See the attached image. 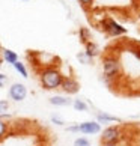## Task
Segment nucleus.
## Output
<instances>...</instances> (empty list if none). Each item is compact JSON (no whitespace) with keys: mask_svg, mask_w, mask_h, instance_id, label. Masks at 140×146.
<instances>
[{"mask_svg":"<svg viewBox=\"0 0 140 146\" xmlns=\"http://www.w3.org/2000/svg\"><path fill=\"white\" fill-rule=\"evenodd\" d=\"M101 133V125L96 121H84L78 123V134H84V136H95V134Z\"/></svg>","mask_w":140,"mask_h":146,"instance_id":"7","label":"nucleus"},{"mask_svg":"<svg viewBox=\"0 0 140 146\" xmlns=\"http://www.w3.org/2000/svg\"><path fill=\"white\" fill-rule=\"evenodd\" d=\"M101 146H121V143H115V145H109V143H101Z\"/></svg>","mask_w":140,"mask_h":146,"instance_id":"23","label":"nucleus"},{"mask_svg":"<svg viewBox=\"0 0 140 146\" xmlns=\"http://www.w3.org/2000/svg\"><path fill=\"white\" fill-rule=\"evenodd\" d=\"M2 65H3V60H2V57H0V69H2Z\"/></svg>","mask_w":140,"mask_h":146,"instance_id":"24","label":"nucleus"},{"mask_svg":"<svg viewBox=\"0 0 140 146\" xmlns=\"http://www.w3.org/2000/svg\"><path fill=\"white\" fill-rule=\"evenodd\" d=\"M72 146H92V143H90V140L88 137H77L74 140Z\"/></svg>","mask_w":140,"mask_h":146,"instance_id":"16","label":"nucleus"},{"mask_svg":"<svg viewBox=\"0 0 140 146\" xmlns=\"http://www.w3.org/2000/svg\"><path fill=\"white\" fill-rule=\"evenodd\" d=\"M66 131H68V133H72V134H78V123L68 125V127H66Z\"/></svg>","mask_w":140,"mask_h":146,"instance_id":"22","label":"nucleus"},{"mask_svg":"<svg viewBox=\"0 0 140 146\" xmlns=\"http://www.w3.org/2000/svg\"><path fill=\"white\" fill-rule=\"evenodd\" d=\"M9 107H11V104L8 100H0V115H8Z\"/></svg>","mask_w":140,"mask_h":146,"instance_id":"18","label":"nucleus"},{"mask_svg":"<svg viewBox=\"0 0 140 146\" xmlns=\"http://www.w3.org/2000/svg\"><path fill=\"white\" fill-rule=\"evenodd\" d=\"M48 102L54 107H66V106L71 104V100H69L66 95H53V96H50Z\"/></svg>","mask_w":140,"mask_h":146,"instance_id":"10","label":"nucleus"},{"mask_svg":"<svg viewBox=\"0 0 140 146\" xmlns=\"http://www.w3.org/2000/svg\"><path fill=\"white\" fill-rule=\"evenodd\" d=\"M12 66H14V69H15V71H17L23 78H27V77H29V71H27V66H26V63H23L21 60H17V62L12 65Z\"/></svg>","mask_w":140,"mask_h":146,"instance_id":"13","label":"nucleus"},{"mask_svg":"<svg viewBox=\"0 0 140 146\" xmlns=\"http://www.w3.org/2000/svg\"><path fill=\"white\" fill-rule=\"evenodd\" d=\"M101 63H103V77L111 80V82L119 78V75L122 72V66H121V60L115 54H111V53L105 54Z\"/></svg>","mask_w":140,"mask_h":146,"instance_id":"2","label":"nucleus"},{"mask_svg":"<svg viewBox=\"0 0 140 146\" xmlns=\"http://www.w3.org/2000/svg\"><path fill=\"white\" fill-rule=\"evenodd\" d=\"M38 78H39L41 88L44 90H57L60 89L62 80H63V72L57 65L53 66H45L38 69Z\"/></svg>","mask_w":140,"mask_h":146,"instance_id":"1","label":"nucleus"},{"mask_svg":"<svg viewBox=\"0 0 140 146\" xmlns=\"http://www.w3.org/2000/svg\"><path fill=\"white\" fill-rule=\"evenodd\" d=\"M100 26H101V29H103L107 35L113 36V38L123 36V35H127V32H128L127 27H123L121 23H117L116 20H113L110 17H104L103 20L100 21Z\"/></svg>","mask_w":140,"mask_h":146,"instance_id":"4","label":"nucleus"},{"mask_svg":"<svg viewBox=\"0 0 140 146\" xmlns=\"http://www.w3.org/2000/svg\"><path fill=\"white\" fill-rule=\"evenodd\" d=\"M94 2H95V0H78L80 6H83L84 9L90 8V6H92V5H94Z\"/></svg>","mask_w":140,"mask_h":146,"instance_id":"21","label":"nucleus"},{"mask_svg":"<svg viewBox=\"0 0 140 146\" xmlns=\"http://www.w3.org/2000/svg\"><path fill=\"white\" fill-rule=\"evenodd\" d=\"M78 38H80V41H82V44L84 45L86 42H89V41H92V35H90V30L88 27H80L78 30Z\"/></svg>","mask_w":140,"mask_h":146,"instance_id":"14","label":"nucleus"},{"mask_svg":"<svg viewBox=\"0 0 140 146\" xmlns=\"http://www.w3.org/2000/svg\"><path fill=\"white\" fill-rule=\"evenodd\" d=\"M50 121H51V123H54V125H57V127H65V121H63L59 115H51Z\"/></svg>","mask_w":140,"mask_h":146,"instance_id":"19","label":"nucleus"},{"mask_svg":"<svg viewBox=\"0 0 140 146\" xmlns=\"http://www.w3.org/2000/svg\"><path fill=\"white\" fill-rule=\"evenodd\" d=\"M0 50H2V44H0Z\"/></svg>","mask_w":140,"mask_h":146,"instance_id":"25","label":"nucleus"},{"mask_svg":"<svg viewBox=\"0 0 140 146\" xmlns=\"http://www.w3.org/2000/svg\"><path fill=\"white\" fill-rule=\"evenodd\" d=\"M71 106L75 111H89V104L82 98H75L71 101Z\"/></svg>","mask_w":140,"mask_h":146,"instance_id":"12","label":"nucleus"},{"mask_svg":"<svg viewBox=\"0 0 140 146\" xmlns=\"http://www.w3.org/2000/svg\"><path fill=\"white\" fill-rule=\"evenodd\" d=\"M77 59H78V62L82 63V65H90V63L94 62V60H92V59H90V57H88V56L84 54V51L78 53V54H77Z\"/></svg>","mask_w":140,"mask_h":146,"instance_id":"17","label":"nucleus"},{"mask_svg":"<svg viewBox=\"0 0 140 146\" xmlns=\"http://www.w3.org/2000/svg\"><path fill=\"white\" fill-rule=\"evenodd\" d=\"M8 82H9L8 75H6V74H3V72H0V89L5 88V86L8 84Z\"/></svg>","mask_w":140,"mask_h":146,"instance_id":"20","label":"nucleus"},{"mask_svg":"<svg viewBox=\"0 0 140 146\" xmlns=\"http://www.w3.org/2000/svg\"><path fill=\"white\" fill-rule=\"evenodd\" d=\"M27 88H26V84L23 83H18V82H15L9 86V89H8V96H9V100L11 101H14V102H21V101H24L26 98H27Z\"/></svg>","mask_w":140,"mask_h":146,"instance_id":"5","label":"nucleus"},{"mask_svg":"<svg viewBox=\"0 0 140 146\" xmlns=\"http://www.w3.org/2000/svg\"><path fill=\"white\" fill-rule=\"evenodd\" d=\"M84 54L94 60L95 57H98L101 54V48H100V45L96 44V42L89 41V42H86V44H84Z\"/></svg>","mask_w":140,"mask_h":146,"instance_id":"9","label":"nucleus"},{"mask_svg":"<svg viewBox=\"0 0 140 146\" xmlns=\"http://www.w3.org/2000/svg\"><path fill=\"white\" fill-rule=\"evenodd\" d=\"M9 129H11L9 123L5 121V119H0V142L9 136Z\"/></svg>","mask_w":140,"mask_h":146,"instance_id":"15","label":"nucleus"},{"mask_svg":"<svg viewBox=\"0 0 140 146\" xmlns=\"http://www.w3.org/2000/svg\"><path fill=\"white\" fill-rule=\"evenodd\" d=\"M96 122L100 123H121L122 122V119L121 117H117V116H113L110 115V113H107V111H98L96 113V119H95Z\"/></svg>","mask_w":140,"mask_h":146,"instance_id":"8","label":"nucleus"},{"mask_svg":"<svg viewBox=\"0 0 140 146\" xmlns=\"http://www.w3.org/2000/svg\"><path fill=\"white\" fill-rule=\"evenodd\" d=\"M101 143H121L123 140V129L121 125H107L104 129H101Z\"/></svg>","mask_w":140,"mask_h":146,"instance_id":"3","label":"nucleus"},{"mask_svg":"<svg viewBox=\"0 0 140 146\" xmlns=\"http://www.w3.org/2000/svg\"><path fill=\"white\" fill-rule=\"evenodd\" d=\"M60 90L65 95H75L80 90V83L78 80L72 77V75H63L62 84H60Z\"/></svg>","mask_w":140,"mask_h":146,"instance_id":"6","label":"nucleus"},{"mask_svg":"<svg viewBox=\"0 0 140 146\" xmlns=\"http://www.w3.org/2000/svg\"><path fill=\"white\" fill-rule=\"evenodd\" d=\"M2 60L6 62V63H11L14 65L17 60H20L18 59V54L15 53L14 50H9V48H3L2 50Z\"/></svg>","mask_w":140,"mask_h":146,"instance_id":"11","label":"nucleus"}]
</instances>
